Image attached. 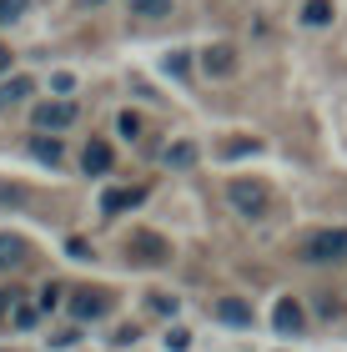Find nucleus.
Segmentation results:
<instances>
[{
	"label": "nucleus",
	"mask_w": 347,
	"mask_h": 352,
	"mask_svg": "<svg viewBox=\"0 0 347 352\" xmlns=\"http://www.w3.org/2000/svg\"><path fill=\"white\" fill-rule=\"evenodd\" d=\"M227 201H232V212H236V217L262 221V217H267V206H272V191H267V182H257V176H236V182L227 186Z\"/></svg>",
	"instance_id": "f257e3e1"
},
{
	"label": "nucleus",
	"mask_w": 347,
	"mask_h": 352,
	"mask_svg": "<svg viewBox=\"0 0 347 352\" xmlns=\"http://www.w3.org/2000/svg\"><path fill=\"white\" fill-rule=\"evenodd\" d=\"M302 262H312V267H337V262H347V227L312 232L307 242H302Z\"/></svg>",
	"instance_id": "f03ea898"
},
{
	"label": "nucleus",
	"mask_w": 347,
	"mask_h": 352,
	"mask_svg": "<svg viewBox=\"0 0 347 352\" xmlns=\"http://www.w3.org/2000/svg\"><path fill=\"white\" fill-rule=\"evenodd\" d=\"M111 292H101V287H76L71 292V317L76 322H96V317H106L111 312Z\"/></svg>",
	"instance_id": "7ed1b4c3"
},
{
	"label": "nucleus",
	"mask_w": 347,
	"mask_h": 352,
	"mask_svg": "<svg viewBox=\"0 0 347 352\" xmlns=\"http://www.w3.org/2000/svg\"><path fill=\"white\" fill-rule=\"evenodd\" d=\"M81 111H76V101H41L36 111H30V121L41 126V131H60V126H71Z\"/></svg>",
	"instance_id": "20e7f679"
},
{
	"label": "nucleus",
	"mask_w": 347,
	"mask_h": 352,
	"mask_svg": "<svg viewBox=\"0 0 347 352\" xmlns=\"http://www.w3.org/2000/svg\"><path fill=\"white\" fill-rule=\"evenodd\" d=\"M131 262H141V267H161V262H171V247H166V236H151V232H136L131 236Z\"/></svg>",
	"instance_id": "39448f33"
},
{
	"label": "nucleus",
	"mask_w": 347,
	"mask_h": 352,
	"mask_svg": "<svg viewBox=\"0 0 347 352\" xmlns=\"http://www.w3.org/2000/svg\"><path fill=\"white\" fill-rule=\"evenodd\" d=\"M272 327H277V332H287V338L307 332V312H302V302H297V297H277V307H272Z\"/></svg>",
	"instance_id": "423d86ee"
},
{
	"label": "nucleus",
	"mask_w": 347,
	"mask_h": 352,
	"mask_svg": "<svg viewBox=\"0 0 347 352\" xmlns=\"http://www.w3.org/2000/svg\"><path fill=\"white\" fill-rule=\"evenodd\" d=\"M146 201V186H111L101 197V212L106 217H121V212H131V206H141Z\"/></svg>",
	"instance_id": "0eeeda50"
},
{
	"label": "nucleus",
	"mask_w": 347,
	"mask_h": 352,
	"mask_svg": "<svg viewBox=\"0 0 347 352\" xmlns=\"http://www.w3.org/2000/svg\"><path fill=\"white\" fill-rule=\"evenodd\" d=\"M30 262V247H25V236H15V232H0V272H21Z\"/></svg>",
	"instance_id": "6e6552de"
},
{
	"label": "nucleus",
	"mask_w": 347,
	"mask_h": 352,
	"mask_svg": "<svg viewBox=\"0 0 347 352\" xmlns=\"http://www.w3.org/2000/svg\"><path fill=\"white\" fill-rule=\"evenodd\" d=\"M81 166H86L91 176H106V171L116 166V151H111V146H106V141L96 136V141H86V151H81Z\"/></svg>",
	"instance_id": "1a4fd4ad"
},
{
	"label": "nucleus",
	"mask_w": 347,
	"mask_h": 352,
	"mask_svg": "<svg viewBox=\"0 0 347 352\" xmlns=\"http://www.w3.org/2000/svg\"><path fill=\"white\" fill-rule=\"evenodd\" d=\"M201 66H207V76H232L236 71L232 45H207V51H201Z\"/></svg>",
	"instance_id": "9d476101"
},
{
	"label": "nucleus",
	"mask_w": 347,
	"mask_h": 352,
	"mask_svg": "<svg viewBox=\"0 0 347 352\" xmlns=\"http://www.w3.org/2000/svg\"><path fill=\"white\" fill-rule=\"evenodd\" d=\"M30 156L45 162V166H60V162H66V146H60L56 136H30Z\"/></svg>",
	"instance_id": "9b49d317"
},
{
	"label": "nucleus",
	"mask_w": 347,
	"mask_h": 352,
	"mask_svg": "<svg viewBox=\"0 0 347 352\" xmlns=\"http://www.w3.org/2000/svg\"><path fill=\"white\" fill-rule=\"evenodd\" d=\"M30 91H36V86H30V76H15V81H5V86H0V111L21 106V101H25Z\"/></svg>",
	"instance_id": "f8f14e48"
},
{
	"label": "nucleus",
	"mask_w": 347,
	"mask_h": 352,
	"mask_svg": "<svg viewBox=\"0 0 347 352\" xmlns=\"http://www.w3.org/2000/svg\"><path fill=\"white\" fill-rule=\"evenodd\" d=\"M216 317H222V322H232V327H247L251 322V307H247V302H216Z\"/></svg>",
	"instance_id": "ddd939ff"
},
{
	"label": "nucleus",
	"mask_w": 347,
	"mask_h": 352,
	"mask_svg": "<svg viewBox=\"0 0 347 352\" xmlns=\"http://www.w3.org/2000/svg\"><path fill=\"white\" fill-rule=\"evenodd\" d=\"M302 21H307V25H333V0H307V6H302Z\"/></svg>",
	"instance_id": "4468645a"
},
{
	"label": "nucleus",
	"mask_w": 347,
	"mask_h": 352,
	"mask_svg": "<svg viewBox=\"0 0 347 352\" xmlns=\"http://www.w3.org/2000/svg\"><path fill=\"white\" fill-rule=\"evenodd\" d=\"M192 162H197L192 141H171V146H166V166H192Z\"/></svg>",
	"instance_id": "2eb2a0df"
},
{
	"label": "nucleus",
	"mask_w": 347,
	"mask_h": 352,
	"mask_svg": "<svg viewBox=\"0 0 347 352\" xmlns=\"http://www.w3.org/2000/svg\"><path fill=\"white\" fill-rule=\"evenodd\" d=\"M146 307H151L156 317H177V297H171V292H151Z\"/></svg>",
	"instance_id": "dca6fc26"
},
{
	"label": "nucleus",
	"mask_w": 347,
	"mask_h": 352,
	"mask_svg": "<svg viewBox=\"0 0 347 352\" xmlns=\"http://www.w3.org/2000/svg\"><path fill=\"white\" fill-rule=\"evenodd\" d=\"M30 10V0H0V25H15Z\"/></svg>",
	"instance_id": "f3484780"
},
{
	"label": "nucleus",
	"mask_w": 347,
	"mask_h": 352,
	"mask_svg": "<svg viewBox=\"0 0 347 352\" xmlns=\"http://www.w3.org/2000/svg\"><path fill=\"white\" fill-rule=\"evenodd\" d=\"M131 10H136V15H151V21H156V15L171 10V0H131Z\"/></svg>",
	"instance_id": "a211bd4d"
},
{
	"label": "nucleus",
	"mask_w": 347,
	"mask_h": 352,
	"mask_svg": "<svg viewBox=\"0 0 347 352\" xmlns=\"http://www.w3.org/2000/svg\"><path fill=\"white\" fill-rule=\"evenodd\" d=\"M251 151H262V141H227V146H222V162H232V156H251Z\"/></svg>",
	"instance_id": "6ab92c4d"
},
{
	"label": "nucleus",
	"mask_w": 347,
	"mask_h": 352,
	"mask_svg": "<svg viewBox=\"0 0 347 352\" xmlns=\"http://www.w3.org/2000/svg\"><path fill=\"white\" fill-rule=\"evenodd\" d=\"M60 297H66V292H60V282H45V287H41V312L60 307Z\"/></svg>",
	"instance_id": "aec40b11"
},
{
	"label": "nucleus",
	"mask_w": 347,
	"mask_h": 352,
	"mask_svg": "<svg viewBox=\"0 0 347 352\" xmlns=\"http://www.w3.org/2000/svg\"><path fill=\"white\" fill-rule=\"evenodd\" d=\"M116 131H121V136H141V116H136V111H121V116H116Z\"/></svg>",
	"instance_id": "412c9836"
},
{
	"label": "nucleus",
	"mask_w": 347,
	"mask_h": 352,
	"mask_svg": "<svg viewBox=\"0 0 347 352\" xmlns=\"http://www.w3.org/2000/svg\"><path fill=\"white\" fill-rule=\"evenodd\" d=\"M41 317V307H25V302H15V327H30Z\"/></svg>",
	"instance_id": "4be33fe9"
},
{
	"label": "nucleus",
	"mask_w": 347,
	"mask_h": 352,
	"mask_svg": "<svg viewBox=\"0 0 347 352\" xmlns=\"http://www.w3.org/2000/svg\"><path fill=\"white\" fill-rule=\"evenodd\" d=\"M166 347H171V352H186V347H192V338H186L181 327H171V332H166Z\"/></svg>",
	"instance_id": "5701e85b"
},
{
	"label": "nucleus",
	"mask_w": 347,
	"mask_h": 352,
	"mask_svg": "<svg viewBox=\"0 0 347 352\" xmlns=\"http://www.w3.org/2000/svg\"><path fill=\"white\" fill-rule=\"evenodd\" d=\"M166 71L181 76V71H186V51H171V56H166Z\"/></svg>",
	"instance_id": "b1692460"
},
{
	"label": "nucleus",
	"mask_w": 347,
	"mask_h": 352,
	"mask_svg": "<svg viewBox=\"0 0 347 352\" xmlns=\"http://www.w3.org/2000/svg\"><path fill=\"white\" fill-rule=\"evenodd\" d=\"M66 252H71V257H81V262H86V257H91V247H86V242H81V236H71V242H66Z\"/></svg>",
	"instance_id": "393cba45"
},
{
	"label": "nucleus",
	"mask_w": 347,
	"mask_h": 352,
	"mask_svg": "<svg viewBox=\"0 0 347 352\" xmlns=\"http://www.w3.org/2000/svg\"><path fill=\"white\" fill-rule=\"evenodd\" d=\"M15 302H21V292H0V317L15 312Z\"/></svg>",
	"instance_id": "a878e982"
},
{
	"label": "nucleus",
	"mask_w": 347,
	"mask_h": 352,
	"mask_svg": "<svg viewBox=\"0 0 347 352\" xmlns=\"http://www.w3.org/2000/svg\"><path fill=\"white\" fill-rule=\"evenodd\" d=\"M0 71H10V51H5V45H0Z\"/></svg>",
	"instance_id": "bb28decb"
}]
</instances>
